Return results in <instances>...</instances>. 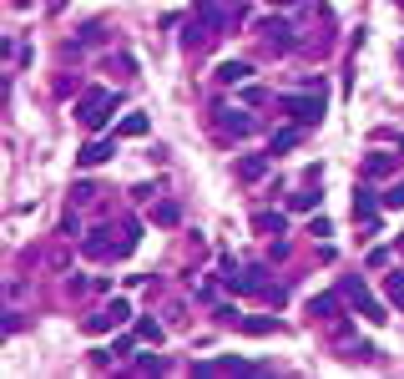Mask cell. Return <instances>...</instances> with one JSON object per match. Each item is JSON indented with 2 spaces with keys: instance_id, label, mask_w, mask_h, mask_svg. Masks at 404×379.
<instances>
[{
  "instance_id": "1",
  "label": "cell",
  "mask_w": 404,
  "mask_h": 379,
  "mask_svg": "<svg viewBox=\"0 0 404 379\" xmlns=\"http://www.w3.org/2000/svg\"><path fill=\"white\" fill-rule=\"evenodd\" d=\"M278 107H283L293 121L313 126V121H324V87H313V91H283Z\"/></svg>"
},
{
  "instance_id": "2",
  "label": "cell",
  "mask_w": 404,
  "mask_h": 379,
  "mask_svg": "<svg viewBox=\"0 0 404 379\" xmlns=\"http://www.w3.org/2000/svg\"><path fill=\"white\" fill-rule=\"evenodd\" d=\"M338 293H344V304H354L369 324H384V319H389V313H384V304H379L374 293L364 288V278H344V283H338Z\"/></svg>"
},
{
  "instance_id": "3",
  "label": "cell",
  "mask_w": 404,
  "mask_h": 379,
  "mask_svg": "<svg viewBox=\"0 0 404 379\" xmlns=\"http://www.w3.org/2000/svg\"><path fill=\"white\" fill-rule=\"evenodd\" d=\"M76 112H81V121H87V126H91V132H96V126H101L106 117H112V112H117V96H112V91H101V87H91L87 96H81V101H76Z\"/></svg>"
},
{
  "instance_id": "4",
  "label": "cell",
  "mask_w": 404,
  "mask_h": 379,
  "mask_svg": "<svg viewBox=\"0 0 404 379\" xmlns=\"http://www.w3.org/2000/svg\"><path fill=\"white\" fill-rule=\"evenodd\" d=\"M197 10H202V20H207L212 31H223V26H232V20L248 15L243 0H197Z\"/></svg>"
},
{
  "instance_id": "5",
  "label": "cell",
  "mask_w": 404,
  "mask_h": 379,
  "mask_svg": "<svg viewBox=\"0 0 404 379\" xmlns=\"http://www.w3.org/2000/svg\"><path fill=\"white\" fill-rule=\"evenodd\" d=\"M126 319H132V304H126V299H112V304H106L101 313H91V319H87V334L117 329V324H126Z\"/></svg>"
},
{
  "instance_id": "6",
  "label": "cell",
  "mask_w": 404,
  "mask_h": 379,
  "mask_svg": "<svg viewBox=\"0 0 404 379\" xmlns=\"http://www.w3.org/2000/svg\"><path fill=\"white\" fill-rule=\"evenodd\" d=\"M197 374H253L258 364H248V359H238V354H227V359H202V364H193Z\"/></svg>"
},
{
  "instance_id": "7",
  "label": "cell",
  "mask_w": 404,
  "mask_h": 379,
  "mask_svg": "<svg viewBox=\"0 0 404 379\" xmlns=\"http://www.w3.org/2000/svg\"><path fill=\"white\" fill-rule=\"evenodd\" d=\"M268 162H273V152H248V157L238 162V177H243V182H263V177H268Z\"/></svg>"
},
{
  "instance_id": "8",
  "label": "cell",
  "mask_w": 404,
  "mask_h": 379,
  "mask_svg": "<svg viewBox=\"0 0 404 379\" xmlns=\"http://www.w3.org/2000/svg\"><path fill=\"white\" fill-rule=\"evenodd\" d=\"M399 162H404V152H369L364 157V177H384V172H394Z\"/></svg>"
},
{
  "instance_id": "9",
  "label": "cell",
  "mask_w": 404,
  "mask_h": 379,
  "mask_svg": "<svg viewBox=\"0 0 404 379\" xmlns=\"http://www.w3.org/2000/svg\"><path fill=\"white\" fill-rule=\"evenodd\" d=\"M263 36H268L278 51H288L293 40H299V36H293V26H288V20H278V15H273V20H263Z\"/></svg>"
},
{
  "instance_id": "10",
  "label": "cell",
  "mask_w": 404,
  "mask_h": 379,
  "mask_svg": "<svg viewBox=\"0 0 404 379\" xmlns=\"http://www.w3.org/2000/svg\"><path fill=\"white\" fill-rule=\"evenodd\" d=\"M218 81H223V87H243V81H253V66H248V61H223Z\"/></svg>"
},
{
  "instance_id": "11",
  "label": "cell",
  "mask_w": 404,
  "mask_h": 379,
  "mask_svg": "<svg viewBox=\"0 0 404 379\" xmlns=\"http://www.w3.org/2000/svg\"><path fill=\"white\" fill-rule=\"evenodd\" d=\"M81 253H87V258H106V253H117V243L106 238V228H96V233L81 238Z\"/></svg>"
},
{
  "instance_id": "12",
  "label": "cell",
  "mask_w": 404,
  "mask_h": 379,
  "mask_svg": "<svg viewBox=\"0 0 404 379\" xmlns=\"http://www.w3.org/2000/svg\"><path fill=\"white\" fill-rule=\"evenodd\" d=\"M112 152H117L112 142H87V147H81V152H76V162H81V167H101V162L112 157Z\"/></svg>"
},
{
  "instance_id": "13",
  "label": "cell",
  "mask_w": 404,
  "mask_h": 379,
  "mask_svg": "<svg viewBox=\"0 0 404 379\" xmlns=\"http://www.w3.org/2000/svg\"><path fill=\"white\" fill-rule=\"evenodd\" d=\"M238 329L253 334V339H263V334H278L283 324H278V319H268V313H253V319H238Z\"/></svg>"
},
{
  "instance_id": "14",
  "label": "cell",
  "mask_w": 404,
  "mask_h": 379,
  "mask_svg": "<svg viewBox=\"0 0 404 379\" xmlns=\"http://www.w3.org/2000/svg\"><path fill=\"white\" fill-rule=\"evenodd\" d=\"M299 142H304V132H299V126H283V132H273V142H268V152H273V157H283L288 147H299Z\"/></svg>"
},
{
  "instance_id": "15",
  "label": "cell",
  "mask_w": 404,
  "mask_h": 379,
  "mask_svg": "<svg viewBox=\"0 0 404 379\" xmlns=\"http://www.w3.org/2000/svg\"><path fill=\"white\" fill-rule=\"evenodd\" d=\"M374 213H379V198L369 193V187H359V193H354V218H364V223H374Z\"/></svg>"
},
{
  "instance_id": "16",
  "label": "cell",
  "mask_w": 404,
  "mask_h": 379,
  "mask_svg": "<svg viewBox=\"0 0 404 379\" xmlns=\"http://www.w3.org/2000/svg\"><path fill=\"white\" fill-rule=\"evenodd\" d=\"M338 299H344V293H318V299L308 304V313H318V319H338Z\"/></svg>"
},
{
  "instance_id": "17",
  "label": "cell",
  "mask_w": 404,
  "mask_h": 379,
  "mask_svg": "<svg viewBox=\"0 0 404 379\" xmlns=\"http://www.w3.org/2000/svg\"><path fill=\"white\" fill-rule=\"evenodd\" d=\"M223 132L248 137V132H253V112H223Z\"/></svg>"
},
{
  "instance_id": "18",
  "label": "cell",
  "mask_w": 404,
  "mask_h": 379,
  "mask_svg": "<svg viewBox=\"0 0 404 379\" xmlns=\"http://www.w3.org/2000/svg\"><path fill=\"white\" fill-rule=\"evenodd\" d=\"M253 228H258V233H283L288 218H283V213H258V218H253Z\"/></svg>"
},
{
  "instance_id": "19",
  "label": "cell",
  "mask_w": 404,
  "mask_h": 379,
  "mask_svg": "<svg viewBox=\"0 0 404 379\" xmlns=\"http://www.w3.org/2000/svg\"><path fill=\"white\" fill-rule=\"evenodd\" d=\"M152 218H157L162 228H177V218H182V207H177V202H157V207H152Z\"/></svg>"
},
{
  "instance_id": "20",
  "label": "cell",
  "mask_w": 404,
  "mask_h": 379,
  "mask_svg": "<svg viewBox=\"0 0 404 379\" xmlns=\"http://www.w3.org/2000/svg\"><path fill=\"white\" fill-rule=\"evenodd\" d=\"M121 137H142L147 132V112H132V117H121V126H117Z\"/></svg>"
},
{
  "instance_id": "21",
  "label": "cell",
  "mask_w": 404,
  "mask_h": 379,
  "mask_svg": "<svg viewBox=\"0 0 404 379\" xmlns=\"http://www.w3.org/2000/svg\"><path fill=\"white\" fill-rule=\"evenodd\" d=\"M137 339L142 344H162V324L157 319H137Z\"/></svg>"
},
{
  "instance_id": "22",
  "label": "cell",
  "mask_w": 404,
  "mask_h": 379,
  "mask_svg": "<svg viewBox=\"0 0 404 379\" xmlns=\"http://www.w3.org/2000/svg\"><path fill=\"white\" fill-rule=\"evenodd\" d=\"M137 369H142V374H162V369H167V359H162V354H142Z\"/></svg>"
},
{
  "instance_id": "23",
  "label": "cell",
  "mask_w": 404,
  "mask_h": 379,
  "mask_svg": "<svg viewBox=\"0 0 404 379\" xmlns=\"http://www.w3.org/2000/svg\"><path fill=\"white\" fill-rule=\"evenodd\" d=\"M288 207H293V213H308V207H318V193H293Z\"/></svg>"
},
{
  "instance_id": "24",
  "label": "cell",
  "mask_w": 404,
  "mask_h": 379,
  "mask_svg": "<svg viewBox=\"0 0 404 379\" xmlns=\"http://www.w3.org/2000/svg\"><path fill=\"white\" fill-rule=\"evenodd\" d=\"M384 288H389V299H394V304H404V273H389V283H384Z\"/></svg>"
},
{
  "instance_id": "25",
  "label": "cell",
  "mask_w": 404,
  "mask_h": 379,
  "mask_svg": "<svg viewBox=\"0 0 404 379\" xmlns=\"http://www.w3.org/2000/svg\"><path fill=\"white\" fill-rule=\"evenodd\" d=\"M308 233H313V238H329V233H334V223H329V218H313V223H308Z\"/></svg>"
},
{
  "instance_id": "26",
  "label": "cell",
  "mask_w": 404,
  "mask_h": 379,
  "mask_svg": "<svg viewBox=\"0 0 404 379\" xmlns=\"http://www.w3.org/2000/svg\"><path fill=\"white\" fill-rule=\"evenodd\" d=\"M71 193H76V202H91V198H96V187H91V182H76Z\"/></svg>"
},
{
  "instance_id": "27",
  "label": "cell",
  "mask_w": 404,
  "mask_h": 379,
  "mask_svg": "<svg viewBox=\"0 0 404 379\" xmlns=\"http://www.w3.org/2000/svg\"><path fill=\"white\" fill-rule=\"evenodd\" d=\"M10 6H20V10H26V6H31V0H10Z\"/></svg>"
},
{
  "instance_id": "28",
  "label": "cell",
  "mask_w": 404,
  "mask_h": 379,
  "mask_svg": "<svg viewBox=\"0 0 404 379\" xmlns=\"http://www.w3.org/2000/svg\"><path fill=\"white\" fill-rule=\"evenodd\" d=\"M278 6H293V0H278Z\"/></svg>"
},
{
  "instance_id": "29",
  "label": "cell",
  "mask_w": 404,
  "mask_h": 379,
  "mask_svg": "<svg viewBox=\"0 0 404 379\" xmlns=\"http://www.w3.org/2000/svg\"><path fill=\"white\" fill-rule=\"evenodd\" d=\"M399 187H404V182H399Z\"/></svg>"
}]
</instances>
